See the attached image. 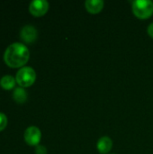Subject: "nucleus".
<instances>
[{"mask_svg": "<svg viewBox=\"0 0 153 154\" xmlns=\"http://www.w3.org/2000/svg\"><path fill=\"white\" fill-rule=\"evenodd\" d=\"M30 58L28 48L19 42L12 43L7 47L4 54V60L10 68H20L27 63Z\"/></svg>", "mask_w": 153, "mask_h": 154, "instance_id": "obj_1", "label": "nucleus"}, {"mask_svg": "<svg viewBox=\"0 0 153 154\" xmlns=\"http://www.w3.org/2000/svg\"><path fill=\"white\" fill-rule=\"evenodd\" d=\"M36 79L35 70L31 67H23L16 73L15 80L21 88L31 87Z\"/></svg>", "mask_w": 153, "mask_h": 154, "instance_id": "obj_3", "label": "nucleus"}, {"mask_svg": "<svg viewBox=\"0 0 153 154\" xmlns=\"http://www.w3.org/2000/svg\"><path fill=\"white\" fill-rule=\"evenodd\" d=\"M21 38L26 43H32L37 39V31L32 25H25L21 30Z\"/></svg>", "mask_w": 153, "mask_h": 154, "instance_id": "obj_6", "label": "nucleus"}, {"mask_svg": "<svg viewBox=\"0 0 153 154\" xmlns=\"http://www.w3.org/2000/svg\"><path fill=\"white\" fill-rule=\"evenodd\" d=\"M7 125V117L5 114L0 113V132L3 131Z\"/></svg>", "mask_w": 153, "mask_h": 154, "instance_id": "obj_11", "label": "nucleus"}, {"mask_svg": "<svg viewBox=\"0 0 153 154\" xmlns=\"http://www.w3.org/2000/svg\"><path fill=\"white\" fill-rule=\"evenodd\" d=\"M96 147H97V150L100 153L106 154L111 151V149L113 147V142L109 137L104 136L98 140Z\"/></svg>", "mask_w": 153, "mask_h": 154, "instance_id": "obj_8", "label": "nucleus"}, {"mask_svg": "<svg viewBox=\"0 0 153 154\" xmlns=\"http://www.w3.org/2000/svg\"><path fill=\"white\" fill-rule=\"evenodd\" d=\"M24 141L30 146L39 145L41 138V130L36 126H30L24 132Z\"/></svg>", "mask_w": 153, "mask_h": 154, "instance_id": "obj_4", "label": "nucleus"}, {"mask_svg": "<svg viewBox=\"0 0 153 154\" xmlns=\"http://www.w3.org/2000/svg\"><path fill=\"white\" fill-rule=\"evenodd\" d=\"M86 9L88 13L92 14H96L100 13L104 7V1L102 0H87L85 3Z\"/></svg>", "mask_w": 153, "mask_h": 154, "instance_id": "obj_7", "label": "nucleus"}, {"mask_svg": "<svg viewBox=\"0 0 153 154\" xmlns=\"http://www.w3.org/2000/svg\"><path fill=\"white\" fill-rule=\"evenodd\" d=\"M36 154H47V150L44 146L42 145H37L36 146V150H35Z\"/></svg>", "mask_w": 153, "mask_h": 154, "instance_id": "obj_12", "label": "nucleus"}, {"mask_svg": "<svg viewBox=\"0 0 153 154\" xmlns=\"http://www.w3.org/2000/svg\"><path fill=\"white\" fill-rule=\"evenodd\" d=\"M133 12L140 19L150 18L153 14V2L150 0H135L133 2Z\"/></svg>", "mask_w": 153, "mask_h": 154, "instance_id": "obj_2", "label": "nucleus"}, {"mask_svg": "<svg viewBox=\"0 0 153 154\" xmlns=\"http://www.w3.org/2000/svg\"><path fill=\"white\" fill-rule=\"evenodd\" d=\"M14 99L19 103V104H23L26 101L27 99V93L25 92V90L23 89V88H16L14 91L13 94Z\"/></svg>", "mask_w": 153, "mask_h": 154, "instance_id": "obj_10", "label": "nucleus"}, {"mask_svg": "<svg viewBox=\"0 0 153 154\" xmlns=\"http://www.w3.org/2000/svg\"><path fill=\"white\" fill-rule=\"evenodd\" d=\"M49 10V3L46 0H34L29 5L30 13L36 17L44 15Z\"/></svg>", "mask_w": 153, "mask_h": 154, "instance_id": "obj_5", "label": "nucleus"}, {"mask_svg": "<svg viewBox=\"0 0 153 154\" xmlns=\"http://www.w3.org/2000/svg\"><path fill=\"white\" fill-rule=\"evenodd\" d=\"M15 83H16L15 79L10 75L4 76L0 79V86L2 87V88H4L5 90H10V89L14 88L15 86Z\"/></svg>", "mask_w": 153, "mask_h": 154, "instance_id": "obj_9", "label": "nucleus"}, {"mask_svg": "<svg viewBox=\"0 0 153 154\" xmlns=\"http://www.w3.org/2000/svg\"><path fill=\"white\" fill-rule=\"evenodd\" d=\"M148 33L151 38H153V23H151L148 27Z\"/></svg>", "mask_w": 153, "mask_h": 154, "instance_id": "obj_13", "label": "nucleus"}]
</instances>
